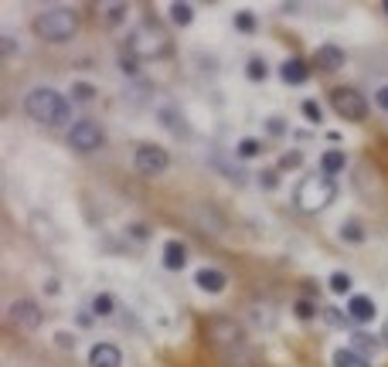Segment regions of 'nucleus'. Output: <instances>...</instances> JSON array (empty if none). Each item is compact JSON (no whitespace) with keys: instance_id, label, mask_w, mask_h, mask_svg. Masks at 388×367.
Masks as SVG:
<instances>
[{"instance_id":"6","label":"nucleus","mask_w":388,"mask_h":367,"mask_svg":"<svg viewBox=\"0 0 388 367\" xmlns=\"http://www.w3.org/2000/svg\"><path fill=\"white\" fill-rule=\"evenodd\" d=\"M102 139H106V133H102V126H99L96 119H78L75 126L68 130V147L78 150V154H92V150H99Z\"/></svg>"},{"instance_id":"13","label":"nucleus","mask_w":388,"mask_h":367,"mask_svg":"<svg viewBox=\"0 0 388 367\" xmlns=\"http://www.w3.org/2000/svg\"><path fill=\"white\" fill-rule=\"evenodd\" d=\"M348 316L354 323H371L375 320V303L368 296H351L348 299Z\"/></svg>"},{"instance_id":"32","label":"nucleus","mask_w":388,"mask_h":367,"mask_svg":"<svg viewBox=\"0 0 388 367\" xmlns=\"http://www.w3.org/2000/svg\"><path fill=\"white\" fill-rule=\"evenodd\" d=\"M249 78H253V82H262V78H266V65L259 58L249 61Z\"/></svg>"},{"instance_id":"24","label":"nucleus","mask_w":388,"mask_h":367,"mask_svg":"<svg viewBox=\"0 0 388 367\" xmlns=\"http://www.w3.org/2000/svg\"><path fill=\"white\" fill-rule=\"evenodd\" d=\"M72 99H75V102H89V99H96V89H92L89 82H75V85H72Z\"/></svg>"},{"instance_id":"31","label":"nucleus","mask_w":388,"mask_h":367,"mask_svg":"<svg viewBox=\"0 0 388 367\" xmlns=\"http://www.w3.org/2000/svg\"><path fill=\"white\" fill-rule=\"evenodd\" d=\"M259 184H262L266 191H276V184H279V174H276V170H262V174H259Z\"/></svg>"},{"instance_id":"36","label":"nucleus","mask_w":388,"mask_h":367,"mask_svg":"<svg viewBox=\"0 0 388 367\" xmlns=\"http://www.w3.org/2000/svg\"><path fill=\"white\" fill-rule=\"evenodd\" d=\"M378 106L388 113V85H385V89H378Z\"/></svg>"},{"instance_id":"10","label":"nucleus","mask_w":388,"mask_h":367,"mask_svg":"<svg viewBox=\"0 0 388 367\" xmlns=\"http://www.w3.org/2000/svg\"><path fill=\"white\" fill-rule=\"evenodd\" d=\"M123 364V354L116 344H96L89 350V367H119Z\"/></svg>"},{"instance_id":"14","label":"nucleus","mask_w":388,"mask_h":367,"mask_svg":"<svg viewBox=\"0 0 388 367\" xmlns=\"http://www.w3.org/2000/svg\"><path fill=\"white\" fill-rule=\"evenodd\" d=\"M164 266L171 272H181L188 266V245L184 242H167L164 245Z\"/></svg>"},{"instance_id":"9","label":"nucleus","mask_w":388,"mask_h":367,"mask_svg":"<svg viewBox=\"0 0 388 367\" xmlns=\"http://www.w3.org/2000/svg\"><path fill=\"white\" fill-rule=\"evenodd\" d=\"M208 333H212V340H214V344H222V347H238V344H242V330L235 327L232 320H225V316L212 320Z\"/></svg>"},{"instance_id":"30","label":"nucleus","mask_w":388,"mask_h":367,"mask_svg":"<svg viewBox=\"0 0 388 367\" xmlns=\"http://www.w3.org/2000/svg\"><path fill=\"white\" fill-rule=\"evenodd\" d=\"M266 133H272V136H283V133H286V119H279V116L266 119Z\"/></svg>"},{"instance_id":"4","label":"nucleus","mask_w":388,"mask_h":367,"mask_svg":"<svg viewBox=\"0 0 388 367\" xmlns=\"http://www.w3.org/2000/svg\"><path fill=\"white\" fill-rule=\"evenodd\" d=\"M126 55H133V58H157V55H164L167 51V38L160 35V27L154 24H143V27H136L133 35L126 38Z\"/></svg>"},{"instance_id":"37","label":"nucleus","mask_w":388,"mask_h":367,"mask_svg":"<svg viewBox=\"0 0 388 367\" xmlns=\"http://www.w3.org/2000/svg\"><path fill=\"white\" fill-rule=\"evenodd\" d=\"M382 340H385V347H388V320H385V327H382Z\"/></svg>"},{"instance_id":"38","label":"nucleus","mask_w":388,"mask_h":367,"mask_svg":"<svg viewBox=\"0 0 388 367\" xmlns=\"http://www.w3.org/2000/svg\"><path fill=\"white\" fill-rule=\"evenodd\" d=\"M382 11H385V14H388V4H385V7H382Z\"/></svg>"},{"instance_id":"19","label":"nucleus","mask_w":388,"mask_h":367,"mask_svg":"<svg viewBox=\"0 0 388 367\" xmlns=\"http://www.w3.org/2000/svg\"><path fill=\"white\" fill-rule=\"evenodd\" d=\"M334 367H368V361L361 354H354L351 347H341L334 350Z\"/></svg>"},{"instance_id":"5","label":"nucleus","mask_w":388,"mask_h":367,"mask_svg":"<svg viewBox=\"0 0 388 367\" xmlns=\"http://www.w3.org/2000/svg\"><path fill=\"white\" fill-rule=\"evenodd\" d=\"M330 106H334V113L341 119H351V123H361V119L368 116V99L361 96L358 89H334L330 92Z\"/></svg>"},{"instance_id":"1","label":"nucleus","mask_w":388,"mask_h":367,"mask_svg":"<svg viewBox=\"0 0 388 367\" xmlns=\"http://www.w3.org/2000/svg\"><path fill=\"white\" fill-rule=\"evenodd\" d=\"M334 194H337V184H334V177L327 174H307L303 180H300V187H296V194H293V204H296V211L303 214H317L324 211L330 201H334Z\"/></svg>"},{"instance_id":"20","label":"nucleus","mask_w":388,"mask_h":367,"mask_svg":"<svg viewBox=\"0 0 388 367\" xmlns=\"http://www.w3.org/2000/svg\"><path fill=\"white\" fill-rule=\"evenodd\" d=\"M341 242H348V245H361V242H365V228H361V221H344V225H341Z\"/></svg>"},{"instance_id":"27","label":"nucleus","mask_w":388,"mask_h":367,"mask_svg":"<svg viewBox=\"0 0 388 367\" xmlns=\"http://www.w3.org/2000/svg\"><path fill=\"white\" fill-rule=\"evenodd\" d=\"M300 106H303V116L310 119V123H324V113H320V106H317L313 99H303Z\"/></svg>"},{"instance_id":"17","label":"nucleus","mask_w":388,"mask_h":367,"mask_svg":"<svg viewBox=\"0 0 388 367\" xmlns=\"http://www.w3.org/2000/svg\"><path fill=\"white\" fill-rule=\"evenodd\" d=\"M341 170H344V154L341 150H327V154L320 156V174L334 177V174H341Z\"/></svg>"},{"instance_id":"11","label":"nucleus","mask_w":388,"mask_h":367,"mask_svg":"<svg viewBox=\"0 0 388 367\" xmlns=\"http://www.w3.org/2000/svg\"><path fill=\"white\" fill-rule=\"evenodd\" d=\"M279 78H283L286 85H303V82L310 78V65L303 58H286L279 65Z\"/></svg>"},{"instance_id":"18","label":"nucleus","mask_w":388,"mask_h":367,"mask_svg":"<svg viewBox=\"0 0 388 367\" xmlns=\"http://www.w3.org/2000/svg\"><path fill=\"white\" fill-rule=\"evenodd\" d=\"M99 14L106 20V27H116L126 18V4H99Z\"/></svg>"},{"instance_id":"2","label":"nucleus","mask_w":388,"mask_h":367,"mask_svg":"<svg viewBox=\"0 0 388 367\" xmlns=\"http://www.w3.org/2000/svg\"><path fill=\"white\" fill-rule=\"evenodd\" d=\"M24 109H28L31 119H38L41 126H61L68 119V113H72L68 99L59 96L55 89H35L31 96L24 99Z\"/></svg>"},{"instance_id":"21","label":"nucleus","mask_w":388,"mask_h":367,"mask_svg":"<svg viewBox=\"0 0 388 367\" xmlns=\"http://www.w3.org/2000/svg\"><path fill=\"white\" fill-rule=\"evenodd\" d=\"M171 20H174L177 27H188L194 20V7L191 4H171Z\"/></svg>"},{"instance_id":"25","label":"nucleus","mask_w":388,"mask_h":367,"mask_svg":"<svg viewBox=\"0 0 388 367\" xmlns=\"http://www.w3.org/2000/svg\"><path fill=\"white\" fill-rule=\"evenodd\" d=\"M235 31H242V35H253L255 31V18L245 11V14H235Z\"/></svg>"},{"instance_id":"35","label":"nucleus","mask_w":388,"mask_h":367,"mask_svg":"<svg viewBox=\"0 0 388 367\" xmlns=\"http://www.w3.org/2000/svg\"><path fill=\"white\" fill-rule=\"evenodd\" d=\"M75 323H78V327H82V330L96 327V323H92V313H78V316H75Z\"/></svg>"},{"instance_id":"34","label":"nucleus","mask_w":388,"mask_h":367,"mask_svg":"<svg viewBox=\"0 0 388 367\" xmlns=\"http://www.w3.org/2000/svg\"><path fill=\"white\" fill-rule=\"evenodd\" d=\"M123 72H126V75H136V72H140V65H136L133 55H123Z\"/></svg>"},{"instance_id":"33","label":"nucleus","mask_w":388,"mask_h":367,"mask_svg":"<svg viewBox=\"0 0 388 367\" xmlns=\"http://www.w3.org/2000/svg\"><path fill=\"white\" fill-rule=\"evenodd\" d=\"M296 316H300V320H310V316H313V306L307 303V299H300V303H296Z\"/></svg>"},{"instance_id":"3","label":"nucleus","mask_w":388,"mask_h":367,"mask_svg":"<svg viewBox=\"0 0 388 367\" xmlns=\"http://www.w3.org/2000/svg\"><path fill=\"white\" fill-rule=\"evenodd\" d=\"M75 31H78V18L68 7H48V11H41L35 18V35L41 41H51V44L75 38Z\"/></svg>"},{"instance_id":"23","label":"nucleus","mask_w":388,"mask_h":367,"mask_svg":"<svg viewBox=\"0 0 388 367\" xmlns=\"http://www.w3.org/2000/svg\"><path fill=\"white\" fill-rule=\"evenodd\" d=\"M330 290L337 292V296L351 292V275H348V272H334V275H330Z\"/></svg>"},{"instance_id":"29","label":"nucleus","mask_w":388,"mask_h":367,"mask_svg":"<svg viewBox=\"0 0 388 367\" xmlns=\"http://www.w3.org/2000/svg\"><path fill=\"white\" fill-rule=\"evenodd\" d=\"M324 320H327V323H330V327H337V330H341V327H348V316H344V313H337V309H324Z\"/></svg>"},{"instance_id":"7","label":"nucleus","mask_w":388,"mask_h":367,"mask_svg":"<svg viewBox=\"0 0 388 367\" xmlns=\"http://www.w3.org/2000/svg\"><path fill=\"white\" fill-rule=\"evenodd\" d=\"M167 150L164 147H154V143H140L133 150V163H136V170L140 174H147V177H157V174H164L167 170Z\"/></svg>"},{"instance_id":"15","label":"nucleus","mask_w":388,"mask_h":367,"mask_svg":"<svg viewBox=\"0 0 388 367\" xmlns=\"http://www.w3.org/2000/svg\"><path fill=\"white\" fill-rule=\"evenodd\" d=\"M194 282H198V290L205 292H222L225 290V272L222 269H198V275H194Z\"/></svg>"},{"instance_id":"8","label":"nucleus","mask_w":388,"mask_h":367,"mask_svg":"<svg viewBox=\"0 0 388 367\" xmlns=\"http://www.w3.org/2000/svg\"><path fill=\"white\" fill-rule=\"evenodd\" d=\"M7 320L14 323L18 330H38L41 327V309L35 303H28V299H18L11 313H7Z\"/></svg>"},{"instance_id":"16","label":"nucleus","mask_w":388,"mask_h":367,"mask_svg":"<svg viewBox=\"0 0 388 367\" xmlns=\"http://www.w3.org/2000/svg\"><path fill=\"white\" fill-rule=\"evenodd\" d=\"M351 350L361 354L368 361L371 354H378V337H368V333H351Z\"/></svg>"},{"instance_id":"22","label":"nucleus","mask_w":388,"mask_h":367,"mask_svg":"<svg viewBox=\"0 0 388 367\" xmlns=\"http://www.w3.org/2000/svg\"><path fill=\"white\" fill-rule=\"evenodd\" d=\"M92 313H96V316H109V313H113V296H109V292H99L96 299H92Z\"/></svg>"},{"instance_id":"12","label":"nucleus","mask_w":388,"mask_h":367,"mask_svg":"<svg viewBox=\"0 0 388 367\" xmlns=\"http://www.w3.org/2000/svg\"><path fill=\"white\" fill-rule=\"evenodd\" d=\"M313 65H317L320 72H337V68L344 65V51H341L337 44H324V48H317Z\"/></svg>"},{"instance_id":"26","label":"nucleus","mask_w":388,"mask_h":367,"mask_svg":"<svg viewBox=\"0 0 388 367\" xmlns=\"http://www.w3.org/2000/svg\"><path fill=\"white\" fill-rule=\"evenodd\" d=\"M303 163V156H300V150H290V154L279 156V170H296Z\"/></svg>"},{"instance_id":"28","label":"nucleus","mask_w":388,"mask_h":367,"mask_svg":"<svg viewBox=\"0 0 388 367\" xmlns=\"http://www.w3.org/2000/svg\"><path fill=\"white\" fill-rule=\"evenodd\" d=\"M235 154H238V160H253V156L259 154V143H255V139H242Z\"/></svg>"}]
</instances>
